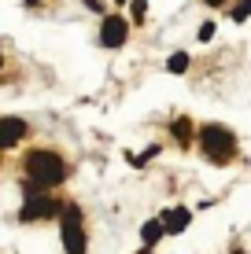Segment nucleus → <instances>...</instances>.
I'll use <instances>...</instances> for the list:
<instances>
[{
    "instance_id": "9b49d317",
    "label": "nucleus",
    "mask_w": 251,
    "mask_h": 254,
    "mask_svg": "<svg viewBox=\"0 0 251 254\" xmlns=\"http://www.w3.org/2000/svg\"><path fill=\"white\" fill-rule=\"evenodd\" d=\"M248 15H251V0H240V4L233 7V22H244Z\"/></svg>"
},
{
    "instance_id": "423d86ee",
    "label": "nucleus",
    "mask_w": 251,
    "mask_h": 254,
    "mask_svg": "<svg viewBox=\"0 0 251 254\" xmlns=\"http://www.w3.org/2000/svg\"><path fill=\"white\" fill-rule=\"evenodd\" d=\"M22 136H26L22 118H0V147H15Z\"/></svg>"
},
{
    "instance_id": "f8f14e48",
    "label": "nucleus",
    "mask_w": 251,
    "mask_h": 254,
    "mask_svg": "<svg viewBox=\"0 0 251 254\" xmlns=\"http://www.w3.org/2000/svg\"><path fill=\"white\" fill-rule=\"evenodd\" d=\"M144 11H148V0H133V19H137V22L144 19Z\"/></svg>"
},
{
    "instance_id": "f03ea898",
    "label": "nucleus",
    "mask_w": 251,
    "mask_h": 254,
    "mask_svg": "<svg viewBox=\"0 0 251 254\" xmlns=\"http://www.w3.org/2000/svg\"><path fill=\"white\" fill-rule=\"evenodd\" d=\"M200 151L207 155V162H229L233 155H237V140L226 126H207L200 133Z\"/></svg>"
},
{
    "instance_id": "2eb2a0df",
    "label": "nucleus",
    "mask_w": 251,
    "mask_h": 254,
    "mask_svg": "<svg viewBox=\"0 0 251 254\" xmlns=\"http://www.w3.org/2000/svg\"><path fill=\"white\" fill-rule=\"evenodd\" d=\"M26 4H41V0H26Z\"/></svg>"
},
{
    "instance_id": "dca6fc26",
    "label": "nucleus",
    "mask_w": 251,
    "mask_h": 254,
    "mask_svg": "<svg viewBox=\"0 0 251 254\" xmlns=\"http://www.w3.org/2000/svg\"><path fill=\"white\" fill-rule=\"evenodd\" d=\"M141 254H152V251H148V247H144V251H141Z\"/></svg>"
},
{
    "instance_id": "f257e3e1",
    "label": "nucleus",
    "mask_w": 251,
    "mask_h": 254,
    "mask_svg": "<svg viewBox=\"0 0 251 254\" xmlns=\"http://www.w3.org/2000/svg\"><path fill=\"white\" fill-rule=\"evenodd\" d=\"M26 173H30V185L37 188H52L67 181V166L56 151H30L26 155Z\"/></svg>"
},
{
    "instance_id": "4468645a",
    "label": "nucleus",
    "mask_w": 251,
    "mask_h": 254,
    "mask_svg": "<svg viewBox=\"0 0 251 254\" xmlns=\"http://www.w3.org/2000/svg\"><path fill=\"white\" fill-rule=\"evenodd\" d=\"M207 4H214V7H218V4H226V0H207Z\"/></svg>"
},
{
    "instance_id": "7ed1b4c3",
    "label": "nucleus",
    "mask_w": 251,
    "mask_h": 254,
    "mask_svg": "<svg viewBox=\"0 0 251 254\" xmlns=\"http://www.w3.org/2000/svg\"><path fill=\"white\" fill-rule=\"evenodd\" d=\"M63 247L67 254H85V232H82V210L78 206H63Z\"/></svg>"
},
{
    "instance_id": "f3484780",
    "label": "nucleus",
    "mask_w": 251,
    "mask_h": 254,
    "mask_svg": "<svg viewBox=\"0 0 251 254\" xmlns=\"http://www.w3.org/2000/svg\"><path fill=\"white\" fill-rule=\"evenodd\" d=\"M233 254H244V251H233Z\"/></svg>"
},
{
    "instance_id": "9d476101",
    "label": "nucleus",
    "mask_w": 251,
    "mask_h": 254,
    "mask_svg": "<svg viewBox=\"0 0 251 254\" xmlns=\"http://www.w3.org/2000/svg\"><path fill=\"white\" fill-rule=\"evenodd\" d=\"M170 133H174L181 144H188V136H192V126H188V118H177L174 126H170Z\"/></svg>"
},
{
    "instance_id": "39448f33",
    "label": "nucleus",
    "mask_w": 251,
    "mask_h": 254,
    "mask_svg": "<svg viewBox=\"0 0 251 254\" xmlns=\"http://www.w3.org/2000/svg\"><path fill=\"white\" fill-rule=\"evenodd\" d=\"M126 33H129V26H126L122 15H107L103 26H100V45L103 48H118L126 41Z\"/></svg>"
},
{
    "instance_id": "0eeeda50",
    "label": "nucleus",
    "mask_w": 251,
    "mask_h": 254,
    "mask_svg": "<svg viewBox=\"0 0 251 254\" xmlns=\"http://www.w3.org/2000/svg\"><path fill=\"white\" fill-rule=\"evenodd\" d=\"M159 221L167 225V232H174V236H177V232H185V229H188V221H192V214H188L185 206H170L167 214L159 217Z\"/></svg>"
},
{
    "instance_id": "a211bd4d",
    "label": "nucleus",
    "mask_w": 251,
    "mask_h": 254,
    "mask_svg": "<svg viewBox=\"0 0 251 254\" xmlns=\"http://www.w3.org/2000/svg\"><path fill=\"white\" fill-rule=\"evenodd\" d=\"M118 4H122V0H118Z\"/></svg>"
},
{
    "instance_id": "ddd939ff",
    "label": "nucleus",
    "mask_w": 251,
    "mask_h": 254,
    "mask_svg": "<svg viewBox=\"0 0 251 254\" xmlns=\"http://www.w3.org/2000/svg\"><path fill=\"white\" fill-rule=\"evenodd\" d=\"M211 37H214V22H203V26H200V41L207 45V41H211Z\"/></svg>"
},
{
    "instance_id": "20e7f679",
    "label": "nucleus",
    "mask_w": 251,
    "mask_h": 254,
    "mask_svg": "<svg viewBox=\"0 0 251 254\" xmlns=\"http://www.w3.org/2000/svg\"><path fill=\"white\" fill-rule=\"evenodd\" d=\"M41 217H63L56 199L41 195V191H26V203H22V221H41Z\"/></svg>"
},
{
    "instance_id": "1a4fd4ad",
    "label": "nucleus",
    "mask_w": 251,
    "mask_h": 254,
    "mask_svg": "<svg viewBox=\"0 0 251 254\" xmlns=\"http://www.w3.org/2000/svg\"><path fill=\"white\" fill-rule=\"evenodd\" d=\"M167 70H170V74H185V70H188V56H185V52H174V56L167 59Z\"/></svg>"
},
{
    "instance_id": "6e6552de",
    "label": "nucleus",
    "mask_w": 251,
    "mask_h": 254,
    "mask_svg": "<svg viewBox=\"0 0 251 254\" xmlns=\"http://www.w3.org/2000/svg\"><path fill=\"white\" fill-rule=\"evenodd\" d=\"M163 232H167V225H163V221H148V225H144V229H141V240H144V247H155V243H159L163 240Z\"/></svg>"
}]
</instances>
